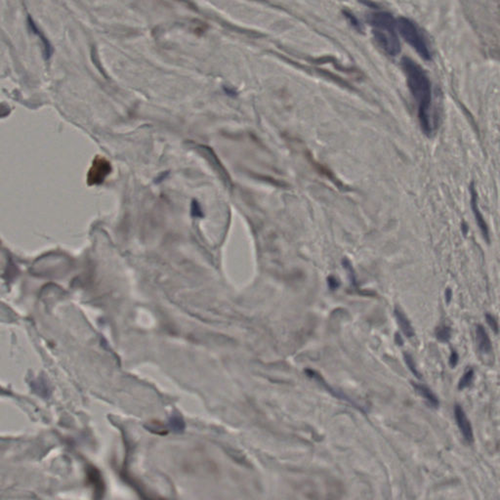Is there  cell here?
<instances>
[{"label":"cell","instance_id":"6da1fadb","mask_svg":"<svg viewBox=\"0 0 500 500\" xmlns=\"http://www.w3.org/2000/svg\"><path fill=\"white\" fill-rule=\"evenodd\" d=\"M402 66L407 76V81L417 108L418 118L423 132L431 136L437 130V125L431 117L432 89L431 82L424 69L410 58L402 60Z\"/></svg>","mask_w":500,"mask_h":500},{"label":"cell","instance_id":"7a4b0ae2","mask_svg":"<svg viewBox=\"0 0 500 500\" xmlns=\"http://www.w3.org/2000/svg\"><path fill=\"white\" fill-rule=\"evenodd\" d=\"M368 20L379 47L386 54L397 56L401 52V43L397 33V21L394 17L388 12L378 11L371 13Z\"/></svg>","mask_w":500,"mask_h":500},{"label":"cell","instance_id":"3957f363","mask_svg":"<svg viewBox=\"0 0 500 500\" xmlns=\"http://www.w3.org/2000/svg\"><path fill=\"white\" fill-rule=\"evenodd\" d=\"M397 28L404 39L419 54L424 60L431 59V53L428 45L422 36L418 27L407 18H399L397 20Z\"/></svg>","mask_w":500,"mask_h":500},{"label":"cell","instance_id":"277c9868","mask_svg":"<svg viewBox=\"0 0 500 500\" xmlns=\"http://www.w3.org/2000/svg\"><path fill=\"white\" fill-rule=\"evenodd\" d=\"M455 416H456L457 426H458L463 438L465 439V441L469 444L473 443L474 436H473V429H472L471 423H470L469 419L467 418L465 412L459 405H456Z\"/></svg>","mask_w":500,"mask_h":500},{"label":"cell","instance_id":"5b68a950","mask_svg":"<svg viewBox=\"0 0 500 500\" xmlns=\"http://www.w3.org/2000/svg\"><path fill=\"white\" fill-rule=\"evenodd\" d=\"M110 171V165L104 158L95 159L93 166L89 172V183L90 184H99L104 181L108 173Z\"/></svg>","mask_w":500,"mask_h":500},{"label":"cell","instance_id":"8992f818","mask_svg":"<svg viewBox=\"0 0 500 500\" xmlns=\"http://www.w3.org/2000/svg\"><path fill=\"white\" fill-rule=\"evenodd\" d=\"M470 191H471V205H472V209H473V212L475 214V217H476V220H477V223L485 237V239L489 241V229H488V226L486 224V221L482 215V213L480 212L479 208H478V204H477V193H476V190L474 188V185L472 184L471 187H470Z\"/></svg>","mask_w":500,"mask_h":500},{"label":"cell","instance_id":"52a82bcc","mask_svg":"<svg viewBox=\"0 0 500 500\" xmlns=\"http://www.w3.org/2000/svg\"><path fill=\"white\" fill-rule=\"evenodd\" d=\"M476 342L478 349L483 354H490L493 351V346L491 339L485 330L484 326L478 325L476 326Z\"/></svg>","mask_w":500,"mask_h":500},{"label":"cell","instance_id":"ba28073f","mask_svg":"<svg viewBox=\"0 0 500 500\" xmlns=\"http://www.w3.org/2000/svg\"><path fill=\"white\" fill-rule=\"evenodd\" d=\"M413 387L415 388L416 392L426 400V402L429 404V406H431L432 408H435V409H437L439 407L440 403H439L437 396L429 388H427L424 385H419V384H414V383H413Z\"/></svg>","mask_w":500,"mask_h":500},{"label":"cell","instance_id":"9c48e42d","mask_svg":"<svg viewBox=\"0 0 500 500\" xmlns=\"http://www.w3.org/2000/svg\"><path fill=\"white\" fill-rule=\"evenodd\" d=\"M395 315H396L398 323H399L403 332L405 333V335H407L408 337H413L414 335V331H413V328L410 321L408 320V318L399 310L395 311Z\"/></svg>","mask_w":500,"mask_h":500},{"label":"cell","instance_id":"30bf717a","mask_svg":"<svg viewBox=\"0 0 500 500\" xmlns=\"http://www.w3.org/2000/svg\"><path fill=\"white\" fill-rule=\"evenodd\" d=\"M435 335L440 342L447 343L452 338V329L448 326H441L437 327V329L435 331Z\"/></svg>","mask_w":500,"mask_h":500},{"label":"cell","instance_id":"8fae6325","mask_svg":"<svg viewBox=\"0 0 500 500\" xmlns=\"http://www.w3.org/2000/svg\"><path fill=\"white\" fill-rule=\"evenodd\" d=\"M473 380H474V370L472 369H469L465 371L462 378L459 380L458 389L463 390V389L469 387L473 383Z\"/></svg>","mask_w":500,"mask_h":500},{"label":"cell","instance_id":"7c38bea8","mask_svg":"<svg viewBox=\"0 0 500 500\" xmlns=\"http://www.w3.org/2000/svg\"><path fill=\"white\" fill-rule=\"evenodd\" d=\"M405 358H406V362H407V364H408V366H409L410 370L413 371V373H414V375H415L416 377L420 378L421 376H420L419 372H418V371H417V370H416V367H415V365H414V362H413V358H412L410 355H405Z\"/></svg>","mask_w":500,"mask_h":500},{"label":"cell","instance_id":"4fadbf2b","mask_svg":"<svg viewBox=\"0 0 500 500\" xmlns=\"http://www.w3.org/2000/svg\"><path fill=\"white\" fill-rule=\"evenodd\" d=\"M486 319H487V323L494 329V331L496 333H499V324H498V321H496V319L493 316L489 315V314L486 315Z\"/></svg>","mask_w":500,"mask_h":500},{"label":"cell","instance_id":"5bb4252c","mask_svg":"<svg viewBox=\"0 0 500 500\" xmlns=\"http://www.w3.org/2000/svg\"><path fill=\"white\" fill-rule=\"evenodd\" d=\"M458 360H459V357H458L457 352L456 350H453L452 354H451V357H450V366L452 368H456L457 363H458Z\"/></svg>","mask_w":500,"mask_h":500},{"label":"cell","instance_id":"9a60e30c","mask_svg":"<svg viewBox=\"0 0 500 500\" xmlns=\"http://www.w3.org/2000/svg\"><path fill=\"white\" fill-rule=\"evenodd\" d=\"M345 14H346V18H347V19L351 22V23H352V24H353L356 28H358V29H359V28H360V23H359L358 20H357V19H356V18H355L352 14H350L349 12H347V13H345Z\"/></svg>","mask_w":500,"mask_h":500},{"label":"cell","instance_id":"2e32d148","mask_svg":"<svg viewBox=\"0 0 500 500\" xmlns=\"http://www.w3.org/2000/svg\"><path fill=\"white\" fill-rule=\"evenodd\" d=\"M452 295H453V294H452V290H451L450 288H448V289H447V291H446V299H447V302H448V303H450V302H451Z\"/></svg>","mask_w":500,"mask_h":500}]
</instances>
